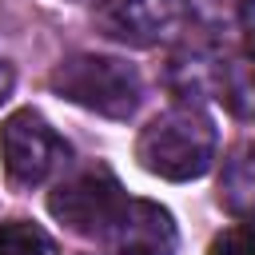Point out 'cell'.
<instances>
[{
    "instance_id": "6da1fadb",
    "label": "cell",
    "mask_w": 255,
    "mask_h": 255,
    "mask_svg": "<svg viewBox=\"0 0 255 255\" xmlns=\"http://www.w3.org/2000/svg\"><path fill=\"white\" fill-rule=\"evenodd\" d=\"M215 124L199 104H171L159 116L147 120V128L135 139V159L143 171L187 183L199 179L215 159Z\"/></svg>"
},
{
    "instance_id": "7a4b0ae2",
    "label": "cell",
    "mask_w": 255,
    "mask_h": 255,
    "mask_svg": "<svg viewBox=\"0 0 255 255\" xmlns=\"http://www.w3.org/2000/svg\"><path fill=\"white\" fill-rule=\"evenodd\" d=\"M48 88L84 108V112H96L104 120H128L135 116L139 100H143V84H139V72L116 56H96V52H76V56H64L52 76H48Z\"/></svg>"
},
{
    "instance_id": "3957f363",
    "label": "cell",
    "mask_w": 255,
    "mask_h": 255,
    "mask_svg": "<svg viewBox=\"0 0 255 255\" xmlns=\"http://www.w3.org/2000/svg\"><path fill=\"white\" fill-rule=\"evenodd\" d=\"M128 203V191L120 187V179L96 163V167H84L76 175H68L64 183H56V191L48 195V211L76 235H88V239H104L112 231V223L120 219Z\"/></svg>"
},
{
    "instance_id": "277c9868",
    "label": "cell",
    "mask_w": 255,
    "mask_h": 255,
    "mask_svg": "<svg viewBox=\"0 0 255 255\" xmlns=\"http://www.w3.org/2000/svg\"><path fill=\"white\" fill-rule=\"evenodd\" d=\"M0 155H4L8 183L20 191H32L56 167L68 163V143L56 135V128L36 108H20L0 128Z\"/></svg>"
},
{
    "instance_id": "5b68a950",
    "label": "cell",
    "mask_w": 255,
    "mask_h": 255,
    "mask_svg": "<svg viewBox=\"0 0 255 255\" xmlns=\"http://www.w3.org/2000/svg\"><path fill=\"white\" fill-rule=\"evenodd\" d=\"M183 24L179 0H100L96 28L128 48H155L167 44Z\"/></svg>"
},
{
    "instance_id": "8992f818",
    "label": "cell",
    "mask_w": 255,
    "mask_h": 255,
    "mask_svg": "<svg viewBox=\"0 0 255 255\" xmlns=\"http://www.w3.org/2000/svg\"><path fill=\"white\" fill-rule=\"evenodd\" d=\"M104 239H108L112 255H175V247H179L171 211L151 199H128Z\"/></svg>"
},
{
    "instance_id": "52a82bcc",
    "label": "cell",
    "mask_w": 255,
    "mask_h": 255,
    "mask_svg": "<svg viewBox=\"0 0 255 255\" xmlns=\"http://www.w3.org/2000/svg\"><path fill=\"white\" fill-rule=\"evenodd\" d=\"M219 203L235 219L255 223V139H243L239 147L227 151L219 175Z\"/></svg>"
},
{
    "instance_id": "ba28073f",
    "label": "cell",
    "mask_w": 255,
    "mask_h": 255,
    "mask_svg": "<svg viewBox=\"0 0 255 255\" xmlns=\"http://www.w3.org/2000/svg\"><path fill=\"white\" fill-rule=\"evenodd\" d=\"M215 92H219V100L227 104L231 116L255 120V52L223 60L215 68Z\"/></svg>"
},
{
    "instance_id": "9c48e42d",
    "label": "cell",
    "mask_w": 255,
    "mask_h": 255,
    "mask_svg": "<svg viewBox=\"0 0 255 255\" xmlns=\"http://www.w3.org/2000/svg\"><path fill=\"white\" fill-rule=\"evenodd\" d=\"M0 255H56V243L40 223L8 219L0 223Z\"/></svg>"
},
{
    "instance_id": "30bf717a",
    "label": "cell",
    "mask_w": 255,
    "mask_h": 255,
    "mask_svg": "<svg viewBox=\"0 0 255 255\" xmlns=\"http://www.w3.org/2000/svg\"><path fill=\"white\" fill-rule=\"evenodd\" d=\"M207 255H255V223H239V227H227L211 239Z\"/></svg>"
},
{
    "instance_id": "8fae6325",
    "label": "cell",
    "mask_w": 255,
    "mask_h": 255,
    "mask_svg": "<svg viewBox=\"0 0 255 255\" xmlns=\"http://www.w3.org/2000/svg\"><path fill=\"white\" fill-rule=\"evenodd\" d=\"M8 92H12V68H8V60L0 56V104L8 100Z\"/></svg>"
},
{
    "instance_id": "7c38bea8",
    "label": "cell",
    "mask_w": 255,
    "mask_h": 255,
    "mask_svg": "<svg viewBox=\"0 0 255 255\" xmlns=\"http://www.w3.org/2000/svg\"><path fill=\"white\" fill-rule=\"evenodd\" d=\"M247 32H251V40H255V0H247Z\"/></svg>"
}]
</instances>
